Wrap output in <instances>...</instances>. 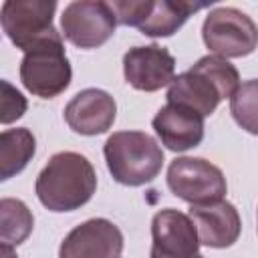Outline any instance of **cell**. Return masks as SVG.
<instances>
[{"mask_svg":"<svg viewBox=\"0 0 258 258\" xmlns=\"http://www.w3.org/2000/svg\"><path fill=\"white\" fill-rule=\"evenodd\" d=\"M103 153L113 179L129 187L153 181L163 167L161 145L143 131H117L109 135Z\"/></svg>","mask_w":258,"mask_h":258,"instance_id":"3957f363","label":"cell"},{"mask_svg":"<svg viewBox=\"0 0 258 258\" xmlns=\"http://www.w3.org/2000/svg\"><path fill=\"white\" fill-rule=\"evenodd\" d=\"M151 258H204L194 222L187 214L165 208L151 220Z\"/></svg>","mask_w":258,"mask_h":258,"instance_id":"9c48e42d","label":"cell"},{"mask_svg":"<svg viewBox=\"0 0 258 258\" xmlns=\"http://www.w3.org/2000/svg\"><path fill=\"white\" fill-rule=\"evenodd\" d=\"M151 125L161 145L175 153L194 149L204 139V117L183 105L167 103L155 113Z\"/></svg>","mask_w":258,"mask_h":258,"instance_id":"4fadbf2b","label":"cell"},{"mask_svg":"<svg viewBox=\"0 0 258 258\" xmlns=\"http://www.w3.org/2000/svg\"><path fill=\"white\" fill-rule=\"evenodd\" d=\"M230 111L238 125L248 133H256V79H250L230 97Z\"/></svg>","mask_w":258,"mask_h":258,"instance_id":"ac0fdd59","label":"cell"},{"mask_svg":"<svg viewBox=\"0 0 258 258\" xmlns=\"http://www.w3.org/2000/svg\"><path fill=\"white\" fill-rule=\"evenodd\" d=\"M167 187L191 206L220 202L228 191L222 169L202 157H175L167 167Z\"/></svg>","mask_w":258,"mask_h":258,"instance_id":"5b68a950","label":"cell"},{"mask_svg":"<svg viewBox=\"0 0 258 258\" xmlns=\"http://www.w3.org/2000/svg\"><path fill=\"white\" fill-rule=\"evenodd\" d=\"M240 87L238 69L222 56L206 54L191 69L173 77L167 89V103L183 105L200 113L212 115L222 99H230Z\"/></svg>","mask_w":258,"mask_h":258,"instance_id":"7a4b0ae2","label":"cell"},{"mask_svg":"<svg viewBox=\"0 0 258 258\" xmlns=\"http://www.w3.org/2000/svg\"><path fill=\"white\" fill-rule=\"evenodd\" d=\"M117 115L115 99L103 89L79 91L64 107L67 125L81 135H101L113 127Z\"/></svg>","mask_w":258,"mask_h":258,"instance_id":"7c38bea8","label":"cell"},{"mask_svg":"<svg viewBox=\"0 0 258 258\" xmlns=\"http://www.w3.org/2000/svg\"><path fill=\"white\" fill-rule=\"evenodd\" d=\"M97 189L93 163L77 151L54 153L36 177L34 191L50 212H73L83 208Z\"/></svg>","mask_w":258,"mask_h":258,"instance_id":"6da1fadb","label":"cell"},{"mask_svg":"<svg viewBox=\"0 0 258 258\" xmlns=\"http://www.w3.org/2000/svg\"><path fill=\"white\" fill-rule=\"evenodd\" d=\"M0 258H18V254L14 252V248H12V246H8V244H2V242H0Z\"/></svg>","mask_w":258,"mask_h":258,"instance_id":"ffe728a7","label":"cell"},{"mask_svg":"<svg viewBox=\"0 0 258 258\" xmlns=\"http://www.w3.org/2000/svg\"><path fill=\"white\" fill-rule=\"evenodd\" d=\"M206 46L222 58H238L254 52L258 30L254 20L238 8L222 6L212 10L202 26Z\"/></svg>","mask_w":258,"mask_h":258,"instance_id":"8992f818","label":"cell"},{"mask_svg":"<svg viewBox=\"0 0 258 258\" xmlns=\"http://www.w3.org/2000/svg\"><path fill=\"white\" fill-rule=\"evenodd\" d=\"M210 2H191V0H147L145 6V14L139 22V30L145 36L151 38H159V36H171L173 32H177L185 20L210 6Z\"/></svg>","mask_w":258,"mask_h":258,"instance_id":"9a60e30c","label":"cell"},{"mask_svg":"<svg viewBox=\"0 0 258 258\" xmlns=\"http://www.w3.org/2000/svg\"><path fill=\"white\" fill-rule=\"evenodd\" d=\"M28 109L26 97L8 81L0 79V123L10 125L18 121Z\"/></svg>","mask_w":258,"mask_h":258,"instance_id":"d6986e66","label":"cell"},{"mask_svg":"<svg viewBox=\"0 0 258 258\" xmlns=\"http://www.w3.org/2000/svg\"><path fill=\"white\" fill-rule=\"evenodd\" d=\"M73 69L64 52L60 32L32 44L20 60V81L28 93L40 99H52L71 85Z\"/></svg>","mask_w":258,"mask_h":258,"instance_id":"277c9868","label":"cell"},{"mask_svg":"<svg viewBox=\"0 0 258 258\" xmlns=\"http://www.w3.org/2000/svg\"><path fill=\"white\" fill-rule=\"evenodd\" d=\"M56 2L52 0H8L0 8V24L12 44L28 50L38 40L56 32L52 18Z\"/></svg>","mask_w":258,"mask_h":258,"instance_id":"ba28073f","label":"cell"},{"mask_svg":"<svg viewBox=\"0 0 258 258\" xmlns=\"http://www.w3.org/2000/svg\"><path fill=\"white\" fill-rule=\"evenodd\" d=\"M36 139L30 129L16 127L0 131V181L18 175L34 157Z\"/></svg>","mask_w":258,"mask_h":258,"instance_id":"2e32d148","label":"cell"},{"mask_svg":"<svg viewBox=\"0 0 258 258\" xmlns=\"http://www.w3.org/2000/svg\"><path fill=\"white\" fill-rule=\"evenodd\" d=\"M189 220L196 226L198 240L210 248H228L232 246L242 230V220L234 204L220 200L206 206H191Z\"/></svg>","mask_w":258,"mask_h":258,"instance_id":"5bb4252c","label":"cell"},{"mask_svg":"<svg viewBox=\"0 0 258 258\" xmlns=\"http://www.w3.org/2000/svg\"><path fill=\"white\" fill-rule=\"evenodd\" d=\"M62 36L79 48H97L105 44L117 28V18L109 2L77 0L64 6L60 16Z\"/></svg>","mask_w":258,"mask_h":258,"instance_id":"52a82bcc","label":"cell"},{"mask_svg":"<svg viewBox=\"0 0 258 258\" xmlns=\"http://www.w3.org/2000/svg\"><path fill=\"white\" fill-rule=\"evenodd\" d=\"M123 75L133 89L153 93L173 81L175 58L159 44L133 46L123 56Z\"/></svg>","mask_w":258,"mask_h":258,"instance_id":"8fae6325","label":"cell"},{"mask_svg":"<svg viewBox=\"0 0 258 258\" xmlns=\"http://www.w3.org/2000/svg\"><path fill=\"white\" fill-rule=\"evenodd\" d=\"M121 250V230L107 218H91L64 236L58 258H119Z\"/></svg>","mask_w":258,"mask_h":258,"instance_id":"30bf717a","label":"cell"},{"mask_svg":"<svg viewBox=\"0 0 258 258\" xmlns=\"http://www.w3.org/2000/svg\"><path fill=\"white\" fill-rule=\"evenodd\" d=\"M34 228V216L30 208L16 198L0 200V242L8 246L22 244Z\"/></svg>","mask_w":258,"mask_h":258,"instance_id":"e0dca14e","label":"cell"}]
</instances>
